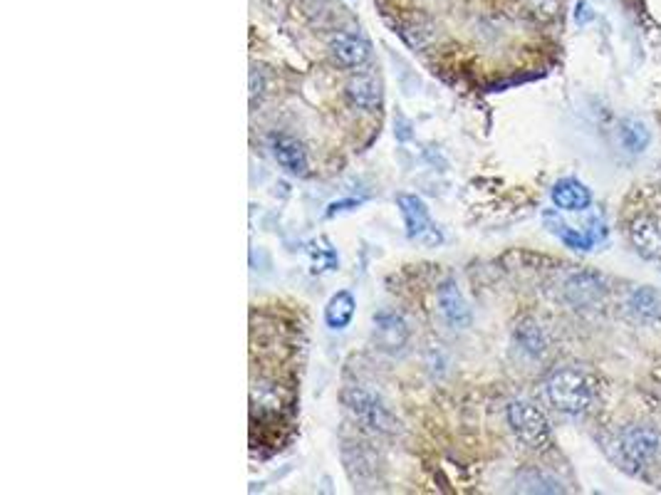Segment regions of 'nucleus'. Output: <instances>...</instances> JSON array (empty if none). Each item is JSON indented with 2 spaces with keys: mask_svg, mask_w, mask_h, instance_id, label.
<instances>
[{
  "mask_svg": "<svg viewBox=\"0 0 661 495\" xmlns=\"http://www.w3.org/2000/svg\"><path fill=\"white\" fill-rule=\"evenodd\" d=\"M589 18H592L589 5H587V3H580V5H577V22H587Z\"/></svg>",
  "mask_w": 661,
  "mask_h": 495,
  "instance_id": "20",
  "label": "nucleus"
},
{
  "mask_svg": "<svg viewBox=\"0 0 661 495\" xmlns=\"http://www.w3.org/2000/svg\"><path fill=\"white\" fill-rule=\"evenodd\" d=\"M399 208H402V215H404L406 221V231H409V236L414 238V240L427 243V246L441 243V233L431 223L427 206H424L421 198H416V196H399Z\"/></svg>",
  "mask_w": 661,
  "mask_h": 495,
  "instance_id": "5",
  "label": "nucleus"
},
{
  "mask_svg": "<svg viewBox=\"0 0 661 495\" xmlns=\"http://www.w3.org/2000/svg\"><path fill=\"white\" fill-rule=\"evenodd\" d=\"M347 99L350 105L364 112H374L382 105V87L372 75H357L347 82Z\"/></svg>",
  "mask_w": 661,
  "mask_h": 495,
  "instance_id": "13",
  "label": "nucleus"
},
{
  "mask_svg": "<svg viewBox=\"0 0 661 495\" xmlns=\"http://www.w3.org/2000/svg\"><path fill=\"white\" fill-rule=\"evenodd\" d=\"M344 404H347V409L352 411L354 419L360 421L364 429L374 431V433H394L396 431L394 416L369 391H364L360 387H350L344 391Z\"/></svg>",
  "mask_w": 661,
  "mask_h": 495,
  "instance_id": "3",
  "label": "nucleus"
},
{
  "mask_svg": "<svg viewBox=\"0 0 661 495\" xmlns=\"http://www.w3.org/2000/svg\"><path fill=\"white\" fill-rule=\"evenodd\" d=\"M409 342V327L394 313H377L374 315V345L382 352L396 355L402 352Z\"/></svg>",
  "mask_w": 661,
  "mask_h": 495,
  "instance_id": "6",
  "label": "nucleus"
},
{
  "mask_svg": "<svg viewBox=\"0 0 661 495\" xmlns=\"http://www.w3.org/2000/svg\"><path fill=\"white\" fill-rule=\"evenodd\" d=\"M630 305L634 313L640 315V317H647V320H651V317H659V313H661L659 295H657L654 290H649V288H641V290L634 292V295H631Z\"/></svg>",
  "mask_w": 661,
  "mask_h": 495,
  "instance_id": "19",
  "label": "nucleus"
},
{
  "mask_svg": "<svg viewBox=\"0 0 661 495\" xmlns=\"http://www.w3.org/2000/svg\"><path fill=\"white\" fill-rule=\"evenodd\" d=\"M619 458L627 468H644L659 453V436L644 426H631L619 436Z\"/></svg>",
  "mask_w": 661,
  "mask_h": 495,
  "instance_id": "4",
  "label": "nucleus"
},
{
  "mask_svg": "<svg viewBox=\"0 0 661 495\" xmlns=\"http://www.w3.org/2000/svg\"><path fill=\"white\" fill-rule=\"evenodd\" d=\"M330 55L337 65L344 67V70H352V67L364 65L369 60V43L362 35L337 33L330 40Z\"/></svg>",
  "mask_w": 661,
  "mask_h": 495,
  "instance_id": "7",
  "label": "nucleus"
},
{
  "mask_svg": "<svg viewBox=\"0 0 661 495\" xmlns=\"http://www.w3.org/2000/svg\"><path fill=\"white\" fill-rule=\"evenodd\" d=\"M273 154H275L277 164L285 169V172L302 176L308 172V151L300 144L298 139H292L288 134H273Z\"/></svg>",
  "mask_w": 661,
  "mask_h": 495,
  "instance_id": "10",
  "label": "nucleus"
},
{
  "mask_svg": "<svg viewBox=\"0 0 661 495\" xmlns=\"http://www.w3.org/2000/svg\"><path fill=\"white\" fill-rule=\"evenodd\" d=\"M619 141L624 144V149L631 154H641V151L649 147L651 134L647 130V124L634 117H624L619 122Z\"/></svg>",
  "mask_w": 661,
  "mask_h": 495,
  "instance_id": "15",
  "label": "nucleus"
},
{
  "mask_svg": "<svg viewBox=\"0 0 661 495\" xmlns=\"http://www.w3.org/2000/svg\"><path fill=\"white\" fill-rule=\"evenodd\" d=\"M605 295V285L589 273H577L565 282V298L575 307H595Z\"/></svg>",
  "mask_w": 661,
  "mask_h": 495,
  "instance_id": "11",
  "label": "nucleus"
},
{
  "mask_svg": "<svg viewBox=\"0 0 661 495\" xmlns=\"http://www.w3.org/2000/svg\"><path fill=\"white\" fill-rule=\"evenodd\" d=\"M545 218H547V223L553 226L550 231L563 238L570 248H575V250H589V248H592V238H587L582 231L570 228L565 221H560V218H555L553 221V215H545Z\"/></svg>",
  "mask_w": 661,
  "mask_h": 495,
  "instance_id": "18",
  "label": "nucleus"
},
{
  "mask_svg": "<svg viewBox=\"0 0 661 495\" xmlns=\"http://www.w3.org/2000/svg\"><path fill=\"white\" fill-rule=\"evenodd\" d=\"M515 337H518V342H521V347H523L525 352L533 357L543 355L545 347H547L543 330H540L535 323H530V320H525V323L518 324V332H515Z\"/></svg>",
  "mask_w": 661,
  "mask_h": 495,
  "instance_id": "16",
  "label": "nucleus"
},
{
  "mask_svg": "<svg viewBox=\"0 0 661 495\" xmlns=\"http://www.w3.org/2000/svg\"><path fill=\"white\" fill-rule=\"evenodd\" d=\"M508 424H511L513 433L521 441L533 449V451H545L553 443V433H550V424L545 419V414L533 401L518 399L508 407Z\"/></svg>",
  "mask_w": 661,
  "mask_h": 495,
  "instance_id": "2",
  "label": "nucleus"
},
{
  "mask_svg": "<svg viewBox=\"0 0 661 495\" xmlns=\"http://www.w3.org/2000/svg\"><path fill=\"white\" fill-rule=\"evenodd\" d=\"M545 399L557 411L577 416L592 407L595 389L580 369L563 366V369H555L553 374L545 379Z\"/></svg>",
  "mask_w": 661,
  "mask_h": 495,
  "instance_id": "1",
  "label": "nucleus"
},
{
  "mask_svg": "<svg viewBox=\"0 0 661 495\" xmlns=\"http://www.w3.org/2000/svg\"><path fill=\"white\" fill-rule=\"evenodd\" d=\"M436 300H438V310L444 315V320H446L451 327H456V330H466L470 324V307L466 298L461 295L459 285L453 281H446L436 292Z\"/></svg>",
  "mask_w": 661,
  "mask_h": 495,
  "instance_id": "8",
  "label": "nucleus"
},
{
  "mask_svg": "<svg viewBox=\"0 0 661 495\" xmlns=\"http://www.w3.org/2000/svg\"><path fill=\"white\" fill-rule=\"evenodd\" d=\"M518 491L525 493H560L563 488L557 481H553L550 475L540 474V471H525L523 475H518Z\"/></svg>",
  "mask_w": 661,
  "mask_h": 495,
  "instance_id": "17",
  "label": "nucleus"
},
{
  "mask_svg": "<svg viewBox=\"0 0 661 495\" xmlns=\"http://www.w3.org/2000/svg\"><path fill=\"white\" fill-rule=\"evenodd\" d=\"M630 240L631 246L637 248L644 260H654V263H661V231L659 226L647 218V215H640L630 223Z\"/></svg>",
  "mask_w": 661,
  "mask_h": 495,
  "instance_id": "9",
  "label": "nucleus"
},
{
  "mask_svg": "<svg viewBox=\"0 0 661 495\" xmlns=\"http://www.w3.org/2000/svg\"><path fill=\"white\" fill-rule=\"evenodd\" d=\"M354 310H357V302H354L352 292H335L330 302H327V307H325V323H327L330 330H344L352 323Z\"/></svg>",
  "mask_w": 661,
  "mask_h": 495,
  "instance_id": "14",
  "label": "nucleus"
},
{
  "mask_svg": "<svg viewBox=\"0 0 661 495\" xmlns=\"http://www.w3.org/2000/svg\"><path fill=\"white\" fill-rule=\"evenodd\" d=\"M553 204L563 211H585L592 204V194L585 183H580L577 179H563L553 186Z\"/></svg>",
  "mask_w": 661,
  "mask_h": 495,
  "instance_id": "12",
  "label": "nucleus"
}]
</instances>
